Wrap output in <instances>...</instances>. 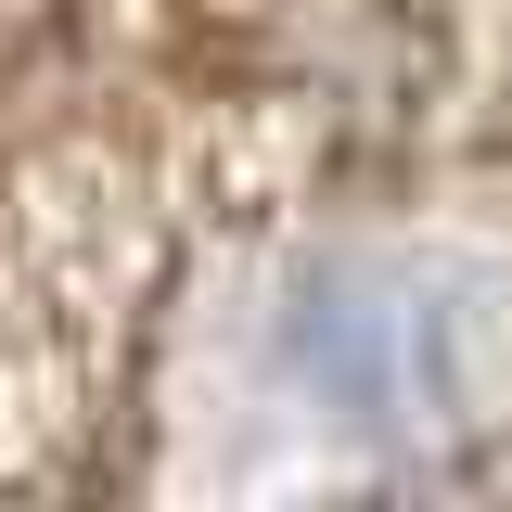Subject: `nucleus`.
Listing matches in <instances>:
<instances>
[{"label": "nucleus", "instance_id": "nucleus-1", "mask_svg": "<svg viewBox=\"0 0 512 512\" xmlns=\"http://www.w3.org/2000/svg\"><path fill=\"white\" fill-rule=\"evenodd\" d=\"M282 359L333 423H461L474 397V308L448 269L410 256H333L295 282Z\"/></svg>", "mask_w": 512, "mask_h": 512}]
</instances>
